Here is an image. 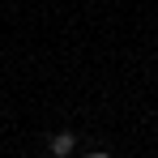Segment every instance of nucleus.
<instances>
[{
    "instance_id": "f257e3e1",
    "label": "nucleus",
    "mask_w": 158,
    "mask_h": 158,
    "mask_svg": "<svg viewBox=\"0 0 158 158\" xmlns=\"http://www.w3.org/2000/svg\"><path fill=\"white\" fill-rule=\"evenodd\" d=\"M73 150H77V132H56L52 137V158H73Z\"/></svg>"
},
{
    "instance_id": "f03ea898",
    "label": "nucleus",
    "mask_w": 158,
    "mask_h": 158,
    "mask_svg": "<svg viewBox=\"0 0 158 158\" xmlns=\"http://www.w3.org/2000/svg\"><path fill=\"white\" fill-rule=\"evenodd\" d=\"M85 158H111V154H107V150H94V154H85Z\"/></svg>"
}]
</instances>
